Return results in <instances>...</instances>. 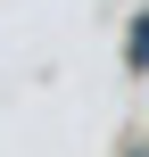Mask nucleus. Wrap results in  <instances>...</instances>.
I'll use <instances>...</instances> for the list:
<instances>
[{
  "label": "nucleus",
  "mask_w": 149,
  "mask_h": 157,
  "mask_svg": "<svg viewBox=\"0 0 149 157\" xmlns=\"http://www.w3.org/2000/svg\"><path fill=\"white\" fill-rule=\"evenodd\" d=\"M124 58H133V66H149V17H133V41H124Z\"/></svg>",
  "instance_id": "nucleus-1"
}]
</instances>
